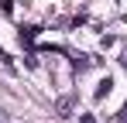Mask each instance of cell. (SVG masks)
I'll return each mask as SVG.
<instances>
[{"label": "cell", "mask_w": 127, "mask_h": 123, "mask_svg": "<svg viewBox=\"0 0 127 123\" xmlns=\"http://www.w3.org/2000/svg\"><path fill=\"white\" fill-rule=\"evenodd\" d=\"M55 109H59V116H69V109H72V99L65 96V99H59L55 102Z\"/></svg>", "instance_id": "cell-1"}, {"label": "cell", "mask_w": 127, "mask_h": 123, "mask_svg": "<svg viewBox=\"0 0 127 123\" xmlns=\"http://www.w3.org/2000/svg\"><path fill=\"white\" fill-rule=\"evenodd\" d=\"M110 85H113V82H110V79H103V82H100V89H96V99H103L106 92H110Z\"/></svg>", "instance_id": "cell-2"}]
</instances>
